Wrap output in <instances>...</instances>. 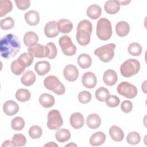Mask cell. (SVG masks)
I'll return each instance as SVG.
<instances>
[{
    "instance_id": "cb8c5ba5",
    "label": "cell",
    "mask_w": 147,
    "mask_h": 147,
    "mask_svg": "<svg viewBox=\"0 0 147 147\" xmlns=\"http://www.w3.org/2000/svg\"><path fill=\"white\" fill-rule=\"evenodd\" d=\"M36 79L35 74L30 70L25 72L21 76V83L25 86H30L33 85Z\"/></svg>"
},
{
    "instance_id": "e575fe53",
    "label": "cell",
    "mask_w": 147,
    "mask_h": 147,
    "mask_svg": "<svg viewBox=\"0 0 147 147\" xmlns=\"http://www.w3.org/2000/svg\"><path fill=\"white\" fill-rule=\"evenodd\" d=\"M25 122L24 119L21 117H16L11 122V126L14 130H21L25 126Z\"/></svg>"
},
{
    "instance_id": "f546056e",
    "label": "cell",
    "mask_w": 147,
    "mask_h": 147,
    "mask_svg": "<svg viewBox=\"0 0 147 147\" xmlns=\"http://www.w3.org/2000/svg\"><path fill=\"white\" fill-rule=\"evenodd\" d=\"M55 138L57 141L63 143L67 141L70 139L71 133L67 129H59L56 132Z\"/></svg>"
},
{
    "instance_id": "7dc6e473",
    "label": "cell",
    "mask_w": 147,
    "mask_h": 147,
    "mask_svg": "<svg viewBox=\"0 0 147 147\" xmlns=\"http://www.w3.org/2000/svg\"><path fill=\"white\" fill-rule=\"evenodd\" d=\"M14 146V145L13 144V142L10 141V140H6L3 142V144L2 145V146Z\"/></svg>"
},
{
    "instance_id": "f35d334b",
    "label": "cell",
    "mask_w": 147,
    "mask_h": 147,
    "mask_svg": "<svg viewBox=\"0 0 147 147\" xmlns=\"http://www.w3.org/2000/svg\"><path fill=\"white\" fill-rule=\"evenodd\" d=\"M12 142L14 146H23L26 143V139L25 136L22 134H16L12 138Z\"/></svg>"
},
{
    "instance_id": "f1b7e54d",
    "label": "cell",
    "mask_w": 147,
    "mask_h": 147,
    "mask_svg": "<svg viewBox=\"0 0 147 147\" xmlns=\"http://www.w3.org/2000/svg\"><path fill=\"white\" fill-rule=\"evenodd\" d=\"M77 62L80 68L86 69L91 66L92 64V59L89 55L86 53H82L78 56Z\"/></svg>"
},
{
    "instance_id": "e0dca14e",
    "label": "cell",
    "mask_w": 147,
    "mask_h": 147,
    "mask_svg": "<svg viewBox=\"0 0 147 147\" xmlns=\"http://www.w3.org/2000/svg\"><path fill=\"white\" fill-rule=\"evenodd\" d=\"M121 7V3L117 0H110L105 2L104 8L105 11L110 14H114L119 11Z\"/></svg>"
},
{
    "instance_id": "ac0fdd59",
    "label": "cell",
    "mask_w": 147,
    "mask_h": 147,
    "mask_svg": "<svg viewBox=\"0 0 147 147\" xmlns=\"http://www.w3.org/2000/svg\"><path fill=\"white\" fill-rule=\"evenodd\" d=\"M26 23L31 26L37 25L40 22L39 13L36 10H30L24 15Z\"/></svg>"
},
{
    "instance_id": "277c9868",
    "label": "cell",
    "mask_w": 147,
    "mask_h": 147,
    "mask_svg": "<svg viewBox=\"0 0 147 147\" xmlns=\"http://www.w3.org/2000/svg\"><path fill=\"white\" fill-rule=\"evenodd\" d=\"M140 69V62L134 59H129L124 61L121 65L120 72L125 78L131 77L137 74Z\"/></svg>"
},
{
    "instance_id": "ee69618b",
    "label": "cell",
    "mask_w": 147,
    "mask_h": 147,
    "mask_svg": "<svg viewBox=\"0 0 147 147\" xmlns=\"http://www.w3.org/2000/svg\"><path fill=\"white\" fill-rule=\"evenodd\" d=\"M47 46L49 48V54L48 58L49 59H55L57 54V50L55 44L52 42H49L47 43Z\"/></svg>"
},
{
    "instance_id": "2e32d148",
    "label": "cell",
    "mask_w": 147,
    "mask_h": 147,
    "mask_svg": "<svg viewBox=\"0 0 147 147\" xmlns=\"http://www.w3.org/2000/svg\"><path fill=\"white\" fill-rule=\"evenodd\" d=\"M103 80L107 86H112L114 85L118 80V76L116 72L110 69L106 70L103 74Z\"/></svg>"
},
{
    "instance_id": "c3c4849f",
    "label": "cell",
    "mask_w": 147,
    "mask_h": 147,
    "mask_svg": "<svg viewBox=\"0 0 147 147\" xmlns=\"http://www.w3.org/2000/svg\"><path fill=\"white\" fill-rule=\"evenodd\" d=\"M58 146V145L56 144H55L53 142H50L49 143H48L47 144H45L44 145V146Z\"/></svg>"
},
{
    "instance_id": "8d00e7d4",
    "label": "cell",
    "mask_w": 147,
    "mask_h": 147,
    "mask_svg": "<svg viewBox=\"0 0 147 147\" xmlns=\"http://www.w3.org/2000/svg\"><path fill=\"white\" fill-rule=\"evenodd\" d=\"M109 95V91L103 87H99L95 91V97L99 102H104Z\"/></svg>"
},
{
    "instance_id": "83f0119b",
    "label": "cell",
    "mask_w": 147,
    "mask_h": 147,
    "mask_svg": "<svg viewBox=\"0 0 147 147\" xmlns=\"http://www.w3.org/2000/svg\"><path fill=\"white\" fill-rule=\"evenodd\" d=\"M86 13L89 18L92 20H96L99 18L101 16L102 9L101 7L98 5H91L88 7Z\"/></svg>"
},
{
    "instance_id": "30bf717a",
    "label": "cell",
    "mask_w": 147,
    "mask_h": 147,
    "mask_svg": "<svg viewBox=\"0 0 147 147\" xmlns=\"http://www.w3.org/2000/svg\"><path fill=\"white\" fill-rule=\"evenodd\" d=\"M28 51L29 53L36 58L48 57L49 54V48L47 45H42L40 44H37L29 47Z\"/></svg>"
},
{
    "instance_id": "836d02e7",
    "label": "cell",
    "mask_w": 147,
    "mask_h": 147,
    "mask_svg": "<svg viewBox=\"0 0 147 147\" xmlns=\"http://www.w3.org/2000/svg\"><path fill=\"white\" fill-rule=\"evenodd\" d=\"M142 47L138 42H132L129 44L127 48L128 53L133 56H138L142 53Z\"/></svg>"
},
{
    "instance_id": "44dd1931",
    "label": "cell",
    "mask_w": 147,
    "mask_h": 147,
    "mask_svg": "<svg viewBox=\"0 0 147 147\" xmlns=\"http://www.w3.org/2000/svg\"><path fill=\"white\" fill-rule=\"evenodd\" d=\"M109 133L112 140L116 142H120L122 141L124 138V133L123 130L116 125L112 126L109 129Z\"/></svg>"
},
{
    "instance_id": "3957f363",
    "label": "cell",
    "mask_w": 147,
    "mask_h": 147,
    "mask_svg": "<svg viewBox=\"0 0 147 147\" xmlns=\"http://www.w3.org/2000/svg\"><path fill=\"white\" fill-rule=\"evenodd\" d=\"M112 26L111 22L106 18H100L96 25V35L101 40L106 41L112 36Z\"/></svg>"
},
{
    "instance_id": "7c38bea8",
    "label": "cell",
    "mask_w": 147,
    "mask_h": 147,
    "mask_svg": "<svg viewBox=\"0 0 147 147\" xmlns=\"http://www.w3.org/2000/svg\"><path fill=\"white\" fill-rule=\"evenodd\" d=\"M82 82L86 88H93L97 84V79L93 72H86L82 78Z\"/></svg>"
},
{
    "instance_id": "681fc988",
    "label": "cell",
    "mask_w": 147,
    "mask_h": 147,
    "mask_svg": "<svg viewBox=\"0 0 147 147\" xmlns=\"http://www.w3.org/2000/svg\"><path fill=\"white\" fill-rule=\"evenodd\" d=\"M120 3L122 4V5H127V3H129L130 2V1H119Z\"/></svg>"
},
{
    "instance_id": "ba28073f",
    "label": "cell",
    "mask_w": 147,
    "mask_h": 147,
    "mask_svg": "<svg viewBox=\"0 0 147 147\" xmlns=\"http://www.w3.org/2000/svg\"><path fill=\"white\" fill-rule=\"evenodd\" d=\"M117 90L119 94L128 99L135 98L138 92L136 87L127 82L120 83L117 86Z\"/></svg>"
},
{
    "instance_id": "9a60e30c",
    "label": "cell",
    "mask_w": 147,
    "mask_h": 147,
    "mask_svg": "<svg viewBox=\"0 0 147 147\" xmlns=\"http://www.w3.org/2000/svg\"><path fill=\"white\" fill-rule=\"evenodd\" d=\"M69 122L73 128L79 129L83 126L84 118L81 113L76 112L71 114L69 118Z\"/></svg>"
},
{
    "instance_id": "74e56055",
    "label": "cell",
    "mask_w": 147,
    "mask_h": 147,
    "mask_svg": "<svg viewBox=\"0 0 147 147\" xmlns=\"http://www.w3.org/2000/svg\"><path fill=\"white\" fill-rule=\"evenodd\" d=\"M126 141L130 145L138 144L141 141L140 135L137 131H131L127 134Z\"/></svg>"
},
{
    "instance_id": "4316f807",
    "label": "cell",
    "mask_w": 147,
    "mask_h": 147,
    "mask_svg": "<svg viewBox=\"0 0 147 147\" xmlns=\"http://www.w3.org/2000/svg\"><path fill=\"white\" fill-rule=\"evenodd\" d=\"M115 30L118 36L125 37L128 34L130 31V26L127 22L121 21L117 24Z\"/></svg>"
},
{
    "instance_id": "4dcf8cb0",
    "label": "cell",
    "mask_w": 147,
    "mask_h": 147,
    "mask_svg": "<svg viewBox=\"0 0 147 147\" xmlns=\"http://www.w3.org/2000/svg\"><path fill=\"white\" fill-rule=\"evenodd\" d=\"M26 67L18 59L12 61L10 66L11 72L16 75H21L25 69Z\"/></svg>"
},
{
    "instance_id": "9c48e42d",
    "label": "cell",
    "mask_w": 147,
    "mask_h": 147,
    "mask_svg": "<svg viewBox=\"0 0 147 147\" xmlns=\"http://www.w3.org/2000/svg\"><path fill=\"white\" fill-rule=\"evenodd\" d=\"M63 53L67 56H72L76 52V47L73 44L71 38L68 36H62L59 40Z\"/></svg>"
},
{
    "instance_id": "484cf974",
    "label": "cell",
    "mask_w": 147,
    "mask_h": 147,
    "mask_svg": "<svg viewBox=\"0 0 147 147\" xmlns=\"http://www.w3.org/2000/svg\"><path fill=\"white\" fill-rule=\"evenodd\" d=\"M54 97L49 94L44 93L41 94L39 97V102L40 105L45 108H50L52 107L55 104Z\"/></svg>"
},
{
    "instance_id": "8992f818",
    "label": "cell",
    "mask_w": 147,
    "mask_h": 147,
    "mask_svg": "<svg viewBox=\"0 0 147 147\" xmlns=\"http://www.w3.org/2000/svg\"><path fill=\"white\" fill-rule=\"evenodd\" d=\"M115 47L116 45L114 43L105 45L96 49L94 51V54L97 56L102 61L105 63L109 62L114 57Z\"/></svg>"
},
{
    "instance_id": "bcb514c9",
    "label": "cell",
    "mask_w": 147,
    "mask_h": 147,
    "mask_svg": "<svg viewBox=\"0 0 147 147\" xmlns=\"http://www.w3.org/2000/svg\"><path fill=\"white\" fill-rule=\"evenodd\" d=\"M121 110L125 113H130L133 109V104L130 100H124L121 103Z\"/></svg>"
},
{
    "instance_id": "d6986e66",
    "label": "cell",
    "mask_w": 147,
    "mask_h": 147,
    "mask_svg": "<svg viewBox=\"0 0 147 147\" xmlns=\"http://www.w3.org/2000/svg\"><path fill=\"white\" fill-rule=\"evenodd\" d=\"M34 69L40 76L48 74L51 69V64L47 61H40L35 64Z\"/></svg>"
},
{
    "instance_id": "ffe728a7",
    "label": "cell",
    "mask_w": 147,
    "mask_h": 147,
    "mask_svg": "<svg viewBox=\"0 0 147 147\" xmlns=\"http://www.w3.org/2000/svg\"><path fill=\"white\" fill-rule=\"evenodd\" d=\"M106 135L102 131H98L92 134L90 138L91 145L95 146L102 145L106 141Z\"/></svg>"
},
{
    "instance_id": "6da1fadb",
    "label": "cell",
    "mask_w": 147,
    "mask_h": 147,
    "mask_svg": "<svg viewBox=\"0 0 147 147\" xmlns=\"http://www.w3.org/2000/svg\"><path fill=\"white\" fill-rule=\"evenodd\" d=\"M21 44L18 37L14 34H7L0 41L1 55L3 58L10 59L14 57L20 51Z\"/></svg>"
},
{
    "instance_id": "7a4b0ae2",
    "label": "cell",
    "mask_w": 147,
    "mask_h": 147,
    "mask_svg": "<svg viewBox=\"0 0 147 147\" xmlns=\"http://www.w3.org/2000/svg\"><path fill=\"white\" fill-rule=\"evenodd\" d=\"M92 31V25L90 21L87 20L80 21L77 26L76 38L78 43L82 46L88 45L91 40Z\"/></svg>"
},
{
    "instance_id": "5bb4252c",
    "label": "cell",
    "mask_w": 147,
    "mask_h": 147,
    "mask_svg": "<svg viewBox=\"0 0 147 147\" xmlns=\"http://www.w3.org/2000/svg\"><path fill=\"white\" fill-rule=\"evenodd\" d=\"M3 110L7 115L12 116L18 112L19 106L14 100H8L3 104Z\"/></svg>"
},
{
    "instance_id": "d590c367",
    "label": "cell",
    "mask_w": 147,
    "mask_h": 147,
    "mask_svg": "<svg viewBox=\"0 0 147 147\" xmlns=\"http://www.w3.org/2000/svg\"><path fill=\"white\" fill-rule=\"evenodd\" d=\"M34 56L30 53H23L18 57V59L21 61V63L26 67H29L33 61Z\"/></svg>"
},
{
    "instance_id": "7402d4cb",
    "label": "cell",
    "mask_w": 147,
    "mask_h": 147,
    "mask_svg": "<svg viewBox=\"0 0 147 147\" xmlns=\"http://www.w3.org/2000/svg\"><path fill=\"white\" fill-rule=\"evenodd\" d=\"M59 31L62 33H68L71 32L73 28L72 22L67 19H61L57 22Z\"/></svg>"
},
{
    "instance_id": "603a6c76",
    "label": "cell",
    "mask_w": 147,
    "mask_h": 147,
    "mask_svg": "<svg viewBox=\"0 0 147 147\" xmlns=\"http://www.w3.org/2000/svg\"><path fill=\"white\" fill-rule=\"evenodd\" d=\"M38 41V36L34 32L29 31L26 32L24 36V44L30 47L37 44Z\"/></svg>"
},
{
    "instance_id": "7bdbcfd3",
    "label": "cell",
    "mask_w": 147,
    "mask_h": 147,
    "mask_svg": "<svg viewBox=\"0 0 147 147\" xmlns=\"http://www.w3.org/2000/svg\"><path fill=\"white\" fill-rule=\"evenodd\" d=\"M91 99V94L87 91H81L78 94V100L79 102L83 104H86Z\"/></svg>"
},
{
    "instance_id": "ab89813d",
    "label": "cell",
    "mask_w": 147,
    "mask_h": 147,
    "mask_svg": "<svg viewBox=\"0 0 147 147\" xmlns=\"http://www.w3.org/2000/svg\"><path fill=\"white\" fill-rule=\"evenodd\" d=\"M42 129L38 125H33L29 130V135L33 139L39 138L42 136Z\"/></svg>"
},
{
    "instance_id": "b9f144b4",
    "label": "cell",
    "mask_w": 147,
    "mask_h": 147,
    "mask_svg": "<svg viewBox=\"0 0 147 147\" xmlns=\"http://www.w3.org/2000/svg\"><path fill=\"white\" fill-rule=\"evenodd\" d=\"M14 20L11 17H7L1 20V28L2 30H9L13 28Z\"/></svg>"
},
{
    "instance_id": "f907efd6",
    "label": "cell",
    "mask_w": 147,
    "mask_h": 147,
    "mask_svg": "<svg viewBox=\"0 0 147 147\" xmlns=\"http://www.w3.org/2000/svg\"><path fill=\"white\" fill-rule=\"evenodd\" d=\"M71 145H73V146H74V145H75V146H76V145H75V144H68V145H66V146H71Z\"/></svg>"
},
{
    "instance_id": "f6af8a7d",
    "label": "cell",
    "mask_w": 147,
    "mask_h": 147,
    "mask_svg": "<svg viewBox=\"0 0 147 147\" xmlns=\"http://www.w3.org/2000/svg\"><path fill=\"white\" fill-rule=\"evenodd\" d=\"M15 3L17 7L20 10H26L30 5V1L29 0H16Z\"/></svg>"
},
{
    "instance_id": "d4e9b609",
    "label": "cell",
    "mask_w": 147,
    "mask_h": 147,
    "mask_svg": "<svg viewBox=\"0 0 147 147\" xmlns=\"http://www.w3.org/2000/svg\"><path fill=\"white\" fill-rule=\"evenodd\" d=\"M86 124L89 128L96 129L100 126L101 124V119L97 114H90L87 118Z\"/></svg>"
},
{
    "instance_id": "52a82bcc",
    "label": "cell",
    "mask_w": 147,
    "mask_h": 147,
    "mask_svg": "<svg viewBox=\"0 0 147 147\" xmlns=\"http://www.w3.org/2000/svg\"><path fill=\"white\" fill-rule=\"evenodd\" d=\"M47 127L51 130L59 129L63 123L61 115L59 110L52 109L49 111L47 116Z\"/></svg>"
},
{
    "instance_id": "d6a6232c",
    "label": "cell",
    "mask_w": 147,
    "mask_h": 147,
    "mask_svg": "<svg viewBox=\"0 0 147 147\" xmlns=\"http://www.w3.org/2000/svg\"><path fill=\"white\" fill-rule=\"evenodd\" d=\"M13 9V5L10 1L5 0L0 1V17H2L10 12Z\"/></svg>"
},
{
    "instance_id": "4fadbf2b",
    "label": "cell",
    "mask_w": 147,
    "mask_h": 147,
    "mask_svg": "<svg viewBox=\"0 0 147 147\" xmlns=\"http://www.w3.org/2000/svg\"><path fill=\"white\" fill-rule=\"evenodd\" d=\"M57 22L51 21L48 22L44 27V34L48 38H54L59 34Z\"/></svg>"
},
{
    "instance_id": "5b68a950",
    "label": "cell",
    "mask_w": 147,
    "mask_h": 147,
    "mask_svg": "<svg viewBox=\"0 0 147 147\" xmlns=\"http://www.w3.org/2000/svg\"><path fill=\"white\" fill-rule=\"evenodd\" d=\"M44 85L47 89L53 91L57 95H62L65 93V88L64 86L54 75H49L45 78L44 80Z\"/></svg>"
},
{
    "instance_id": "1f68e13d",
    "label": "cell",
    "mask_w": 147,
    "mask_h": 147,
    "mask_svg": "<svg viewBox=\"0 0 147 147\" xmlns=\"http://www.w3.org/2000/svg\"><path fill=\"white\" fill-rule=\"evenodd\" d=\"M15 96L17 100H18L19 102H25L30 99L31 94L28 90L25 88H20L16 91Z\"/></svg>"
},
{
    "instance_id": "60d3db41",
    "label": "cell",
    "mask_w": 147,
    "mask_h": 147,
    "mask_svg": "<svg viewBox=\"0 0 147 147\" xmlns=\"http://www.w3.org/2000/svg\"><path fill=\"white\" fill-rule=\"evenodd\" d=\"M105 101L107 106L110 107H115L118 106L120 103L119 98L114 95H109Z\"/></svg>"
},
{
    "instance_id": "8fae6325",
    "label": "cell",
    "mask_w": 147,
    "mask_h": 147,
    "mask_svg": "<svg viewBox=\"0 0 147 147\" xmlns=\"http://www.w3.org/2000/svg\"><path fill=\"white\" fill-rule=\"evenodd\" d=\"M63 75L66 80L69 82L75 81L79 76V71L77 67L72 64L66 65L63 70Z\"/></svg>"
}]
</instances>
